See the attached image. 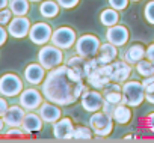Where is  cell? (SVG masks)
Masks as SVG:
<instances>
[{"label":"cell","instance_id":"7bdbcfd3","mask_svg":"<svg viewBox=\"0 0 154 143\" xmlns=\"http://www.w3.org/2000/svg\"><path fill=\"white\" fill-rule=\"evenodd\" d=\"M30 2H42V0H30Z\"/></svg>","mask_w":154,"mask_h":143},{"label":"cell","instance_id":"8992f818","mask_svg":"<svg viewBox=\"0 0 154 143\" xmlns=\"http://www.w3.org/2000/svg\"><path fill=\"white\" fill-rule=\"evenodd\" d=\"M75 41H77V33L71 26L57 27L56 30H53V35H51V39H50V42L53 45H56L62 50H68V48L74 47Z\"/></svg>","mask_w":154,"mask_h":143},{"label":"cell","instance_id":"5b68a950","mask_svg":"<svg viewBox=\"0 0 154 143\" xmlns=\"http://www.w3.org/2000/svg\"><path fill=\"white\" fill-rule=\"evenodd\" d=\"M38 62L47 69H53L59 65L63 63V53L62 48L53 45V44H45L41 45V50L38 51Z\"/></svg>","mask_w":154,"mask_h":143},{"label":"cell","instance_id":"8d00e7d4","mask_svg":"<svg viewBox=\"0 0 154 143\" xmlns=\"http://www.w3.org/2000/svg\"><path fill=\"white\" fill-rule=\"evenodd\" d=\"M8 39V30H5V27H2V24H0V47H2Z\"/></svg>","mask_w":154,"mask_h":143},{"label":"cell","instance_id":"cb8c5ba5","mask_svg":"<svg viewBox=\"0 0 154 143\" xmlns=\"http://www.w3.org/2000/svg\"><path fill=\"white\" fill-rule=\"evenodd\" d=\"M100 23L106 27H110V26H115L119 23V11L113 9V8H106L100 12Z\"/></svg>","mask_w":154,"mask_h":143},{"label":"cell","instance_id":"ac0fdd59","mask_svg":"<svg viewBox=\"0 0 154 143\" xmlns=\"http://www.w3.org/2000/svg\"><path fill=\"white\" fill-rule=\"evenodd\" d=\"M24 116H26V109H23L21 106H11L3 115V121L5 125L8 127H21Z\"/></svg>","mask_w":154,"mask_h":143},{"label":"cell","instance_id":"5bb4252c","mask_svg":"<svg viewBox=\"0 0 154 143\" xmlns=\"http://www.w3.org/2000/svg\"><path fill=\"white\" fill-rule=\"evenodd\" d=\"M74 122L71 118L63 116L60 119H57L56 122H53V136L57 140H72V134H74Z\"/></svg>","mask_w":154,"mask_h":143},{"label":"cell","instance_id":"7402d4cb","mask_svg":"<svg viewBox=\"0 0 154 143\" xmlns=\"http://www.w3.org/2000/svg\"><path fill=\"white\" fill-rule=\"evenodd\" d=\"M97 57L101 59L104 63H112V62L116 60V57H118V47L113 45V44H110L109 41L101 42Z\"/></svg>","mask_w":154,"mask_h":143},{"label":"cell","instance_id":"7a4b0ae2","mask_svg":"<svg viewBox=\"0 0 154 143\" xmlns=\"http://www.w3.org/2000/svg\"><path fill=\"white\" fill-rule=\"evenodd\" d=\"M145 101V88L142 82L127 80L122 83V103L130 106L131 109L139 107Z\"/></svg>","mask_w":154,"mask_h":143},{"label":"cell","instance_id":"484cf974","mask_svg":"<svg viewBox=\"0 0 154 143\" xmlns=\"http://www.w3.org/2000/svg\"><path fill=\"white\" fill-rule=\"evenodd\" d=\"M30 8V0H9V9L14 15H26Z\"/></svg>","mask_w":154,"mask_h":143},{"label":"cell","instance_id":"ab89813d","mask_svg":"<svg viewBox=\"0 0 154 143\" xmlns=\"http://www.w3.org/2000/svg\"><path fill=\"white\" fill-rule=\"evenodd\" d=\"M9 5V0H0V9H3Z\"/></svg>","mask_w":154,"mask_h":143},{"label":"cell","instance_id":"ffe728a7","mask_svg":"<svg viewBox=\"0 0 154 143\" xmlns=\"http://www.w3.org/2000/svg\"><path fill=\"white\" fill-rule=\"evenodd\" d=\"M42 125H44V121L42 118L38 115V113H33V112H29L26 113L24 119H23V124H21V128L30 134V133H39L42 130Z\"/></svg>","mask_w":154,"mask_h":143},{"label":"cell","instance_id":"d6a6232c","mask_svg":"<svg viewBox=\"0 0 154 143\" xmlns=\"http://www.w3.org/2000/svg\"><path fill=\"white\" fill-rule=\"evenodd\" d=\"M56 2H57L59 6L63 8V9H74L77 5L80 3V0H56Z\"/></svg>","mask_w":154,"mask_h":143},{"label":"cell","instance_id":"f35d334b","mask_svg":"<svg viewBox=\"0 0 154 143\" xmlns=\"http://www.w3.org/2000/svg\"><path fill=\"white\" fill-rule=\"evenodd\" d=\"M151 83H154V76H148V77H142V85L143 88L149 86Z\"/></svg>","mask_w":154,"mask_h":143},{"label":"cell","instance_id":"ba28073f","mask_svg":"<svg viewBox=\"0 0 154 143\" xmlns=\"http://www.w3.org/2000/svg\"><path fill=\"white\" fill-rule=\"evenodd\" d=\"M80 103H82V107L83 110H86L88 113H94V112H98L103 109V104H104V97L103 94L98 91V89H86L82 97H80Z\"/></svg>","mask_w":154,"mask_h":143},{"label":"cell","instance_id":"44dd1931","mask_svg":"<svg viewBox=\"0 0 154 143\" xmlns=\"http://www.w3.org/2000/svg\"><path fill=\"white\" fill-rule=\"evenodd\" d=\"M133 118V110L130 106L121 103V104H116L115 109H113V113H112V119L115 121V124H119V125H127Z\"/></svg>","mask_w":154,"mask_h":143},{"label":"cell","instance_id":"e0dca14e","mask_svg":"<svg viewBox=\"0 0 154 143\" xmlns=\"http://www.w3.org/2000/svg\"><path fill=\"white\" fill-rule=\"evenodd\" d=\"M38 115L42 118L44 122L53 124L62 118V110H60V106H57L51 101H45L38 107Z\"/></svg>","mask_w":154,"mask_h":143},{"label":"cell","instance_id":"7c38bea8","mask_svg":"<svg viewBox=\"0 0 154 143\" xmlns=\"http://www.w3.org/2000/svg\"><path fill=\"white\" fill-rule=\"evenodd\" d=\"M30 27V20L26 15H15L8 24V33L15 39H21L29 35Z\"/></svg>","mask_w":154,"mask_h":143},{"label":"cell","instance_id":"30bf717a","mask_svg":"<svg viewBox=\"0 0 154 143\" xmlns=\"http://www.w3.org/2000/svg\"><path fill=\"white\" fill-rule=\"evenodd\" d=\"M109 74H110V63H107V65H104V66H101V68L92 71V73H89V74L85 77V82H86V85H88L89 88L101 91V89L110 82Z\"/></svg>","mask_w":154,"mask_h":143},{"label":"cell","instance_id":"52a82bcc","mask_svg":"<svg viewBox=\"0 0 154 143\" xmlns=\"http://www.w3.org/2000/svg\"><path fill=\"white\" fill-rule=\"evenodd\" d=\"M23 92V80L14 74L6 73L0 77V94L3 97H17Z\"/></svg>","mask_w":154,"mask_h":143},{"label":"cell","instance_id":"2e32d148","mask_svg":"<svg viewBox=\"0 0 154 143\" xmlns=\"http://www.w3.org/2000/svg\"><path fill=\"white\" fill-rule=\"evenodd\" d=\"M47 76V69L39 63V62H33V63H29L24 69V80L32 85V86H38V85H42L44 79Z\"/></svg>","mask_w":154,"mask_h":143},{"label":"cell","instance_id":"9a60e30c","mask_svg":"<svg viewBox=\"0 0 154 143\" xmlns=\"http://www.w3.org/2000/svg\"><path fill=\"white\" fill-rule=\"evenodd\" d=\"M131 66L130 63H127L124 59L122 60H113L110 63V82H115V83H119L122 85L124 82H127L130 79V74H131Z\"/></svg>","mask_w":154,"mask_h":143},{"label":"cell","instance_id":"277c9868","mask_svg":"<svg viewBox=\"0 0 154 143\" xmlns=\"http://www.w3.org/2000/svg\"><path fill=\"white\" fill-rule=\"evenodd\" d=\"M101 41L94 33H83L82 36H77V41L74 44L75 53L80 54L85 59H92L98 54Z\"/></svg>","mask_w":154,"mask_h":143},{"label":"cell","instance_id":"1f68e13d","mask_svg":"<svg viewBox=\"0 0 154 143\" xmlns=\"http://www.w3.org/2000/svg\"><path fill=\"white\" fill-rule=\"evenodd\" d=\"M12 11L11 9H6V8H3V9H0V24L2 26H5V24H9V21L12 20Z\"/></svg>","mask_w":154,"mask_h":143},{"label":"cell","instance_id":"f1b7e54d","mask_svg":"<svg viewBox=\"0 0 154 143\" xmlns=\"http://www.w3.org/2000/svg\"><path fill=\"white\" fill-rule=\"evenodd\" d=\"M143 18L148 24L154 26V0L146 2V5L143 8Z\"/></svg>","mask_w":154,"mask_h":143},{"label":"cell","instance_id":"6da1fadb","mask_svg":"<svg viewBox=\"0 0 154 143\" xmlns=\"http://www.w3.org/2000/svg\"><path fill=\"white\" fill-rule=\"evenodd\" d=\"M88 88L85 76L80 71L62 63L47 73L41 85V92L47 101L60 107H68L79 101Z\"/></svg>","mask_w":154,"mask_h":143},{"label":"cell","instance_id":"9c48e42d","mask_svg":"<svg viewBox=\"0 0 154 143\" xmlns=\"http://www.w3.org/2000/svg\"><path fill=\"white\" fill-rule=\"evenodd\" d=\"M51 35H53L51 26H50L48 23L39 21V23L32 24L30 32H29V39H30L33 44H36V45H45V44L50 42Z\"/></svg>","mask_w":154,"mask_h":143},{"label":"cell","instance_id":"4dcf8cb0","mask_svg":"<svg viewBox=\"0 0 154 143\" xmlns=\"http://www.w3.org/2000/svg\"><path fill=\"white\" fill-rule=\"evenodd\" d=\"M109 2V6L116 9V11H125L128 8V3H130V0H107Z\"/></svg>","mask_w":154,"mask_h":143},{"label":"cell","instance_id":"83f0119b","mask_svg":"<svg viewBox=\"0 0 154 143\" xmlns=\"http://www.w3.org/2000/svg\"><path fill=\"white\" fill-rule=\"evenodd\" d=\"M86 60L88 59H85V57H82L80 54H77L75 53V56H72V57H69L65 63L69 66V68H74V69H77V71H80V73L85 76V66H86Z\"/></svg>","mask_w":154,"mask_h":143},{"label":"cell","instance_id":"3957f363","mask_svg":"<svg viewBox=\"0 0 154 143\" xmlns=\"http://www.w3.org/2000/svg\"><path fill=\"white\" fill-rule=\"evenodd\" d=\"M89 127L92 128L95 137L97 139H101V137H107V136L112 134L113 127H115V121L104 110H98V112L91 113Z\"/></svg>","mask_w":154,"mask_h":143},{"label":"cell","instance_id":"60d3db41","mask_svg":"<svg viewBox=\"0 0 154 143\" xmlns=\"http://www.w3.org/2000/svg\"><path fill=\"white\" fill-rule=\"evenodd\" d=\"M134 139H136V136H134V134H128V136H125V137H124V140H125V142H128V140H134Z\"/></svg>","mask_w":154,"mask_h":143},{"label":"cell","instance_id":"d4e9b609","mask_svg":"<svg viewBox=\"0 0 154 143\" xmlns=\"http://www.w3.org/2000/svg\"><path fill=\"white\" fill-rule=\"evenodd\" d=\"M94 131L91 127H85V125H75L74 128V134H72V140H79V142H86V140H92L94 139Z\"/></svg>","mask_w":154,"mask_h":143},{"label":"cell","instance_id":"4316f807","mask_svg":"<svg viewBox=\"0 0 154 143\" xmlns=\"http://www.w3.org/2000/svg\"><path fill=\"white\" fill-rule=\"evenodd\" d=\"M134 69H136V73H137L140 77L154 76V63L149 62L146 57H143L142 60H139V62L134 65Z\"/></svg>","mask_w":154,"mask_h":143},{"label":"cell","instance_id":"836d02e7","mask_svg":"<svg viewBox=\"0 0 154 143\" xmlns=\"http://www.w3.org/2000/svg\"><path fill=\"white\" fill-rule=\"evenodd\" d=\"M143 124H145V128H146L149 133L154 134V112H151V113H148V115L145 116Z\"/></svg>","mask_w":154,"mask_h":143},{"label":"cell","instance_id":"b9f144b4","mask_svg":"<svg viewBox=\"0 0 154 143\" xmlns=\"http://www.w3.org/2000/svg\"><path fill=\"white\" fill-rule=\"evenodd\" d=\"M3 127H5V121H3V116H0V131L3 130Z\"/></svg>","mask_w":154,"mask_h":143},{"label":"cell","instance_id":"74e56055","mask_svg":"<svg viewBox=\"0 0 154 143\" xmlns=\"http://www.w3.org/2000/svg\"><path fill=\"white\" fill-rule=\"evenodd\" d=\"M9 109V106H8V101L5 100V98H0V116H3L5 113H6V110Z\"/></svg>","mask_w":154,"mask_h":143},{"label":"cell","instance_id":"8fae6325","mask_svg":"<svg viewBox=\"0 0 154 143\" xmlns=\"http://www.w3.org/2000/svg\"><path fill=\"white\" fill-rule=\"evenodd\" d=\"M42 103H44V95H42V92H39L35 88L23 89V92L20 94V106L29 112L38 110V107Z\"/></svg>","mask_w":154,"mask_h":143},{"label":"cell","instance_id":"603a6c76","mask_svg":"<svg viewBox=\"0 0 154 143\" xmlns=\"http://www.w3.org/2000/svg\"><path fill=\"white\" fill-rule=\"evenodd\" d=\"M60 6L56 0H42L39 5V12L44 18H54L59 15Z\"/></svg>","mask_w":154,"mask_h":143},{"label":"cell","instance_id":"d6986e66","mask_svg":"<svg viewBox=\"0 0 154 143\" xmlns=\"http://www.w3.org/2000/svg\"><path fill=\"white\" fill-rule=\"evenodd\" d=\"M145 50H146V47L143 44H140V42H131L127 47L122 59L127 63H130V65H136L139 60H142L145 57Z\"/></svg>","mask_w":154,"mask_h":143},{"label":"cell","instance_id":"d590c367","mask_svg":"<svg viewBox=\"0 0 154 143\" xmlns=\"http://www.w3.org/2000/svg\"><path fill=\"white\" fill-rule=\"evenodd\" d=\"M145 57L154 63V42H151L149 45H146V50H145Z\"/></svg>","mask_w":154,"mask_h":143},{"label":"cell","instance_id":"ee69618b","mask_svg":"<svg viewBox=\"0 0 154 143\" xmlns=\"http://www.w3.org/2000/svg\"><path fill=\"white\" fill-rule=\"evenodd\" d=\"M130 2H140V0H130Z\"/></svg>","mask_w":154,"mask_h":143},{"label":"cell","instance_id":"e575fe53","mask_svg":"<svg viewBox=\"0 0 154 143\" xmlns=\"http://www.w3.org/2000/svg\"><path fill=\"white\" fill-rule=\"evenodd\" d=\"M145 101L154 106V83L145 88Z\"/></svg>","mask_w":154,"mask_h":143},{"label":"cell","instance_id":"f546056e","mask_svg":"<svg viewBox=\"0 0 154 143\" xmlns=\"http://www.w3.org/2000/svg\"><path fill=\"white\" fill-rule=\"evenodd\" d=\"M27 133L21 127H9V130L5 133V137L8 139H23Z\"/></svg>","mask_w":154,"mask_h":143},{"label":"cell","instance_id":"4fadbf2b","mask_svg":"<svg viewBox=\"0 0 154 143\" xmlns=\"http://www.w3.org/2000/svg\"><path fill=\"white\" fill-rule=\"evenodd\" d=\"M106 39L110 44H113L118 48H121V47H124L128 42V39H130V30L125 26H122V24L118 23V24L110 26V27L106 29Z\"/></svg>","mask_w":154,"mask_h":143}]
</instances>
